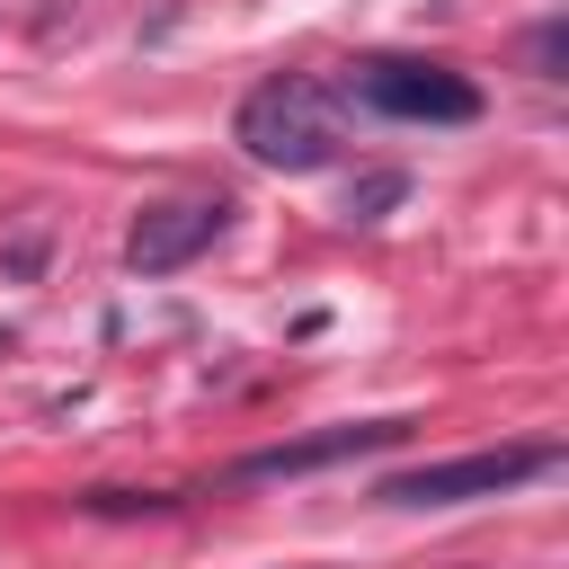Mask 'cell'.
<instances>
[{
	"label": "cell",
	"mask_w": 569,
	"mask_h": 569,
	"mask_svg": "<svg viewBox=\"0 0 569 569\" xmlns=\"http://www.w3.org/2000/svg\"><path fill=\"white\" fill-rule=\"evenodd\" d=\"M240 151L258 160V169H329L338 160V116H329V98H320V80H258L249 98H240Z\"/></svg>",
	"instance_id": "6da1fadb"
},
{
	"label": "cell",
	"mask_w": 569,
	"mask_h": 569,
	"mask_svg": "<svg viewBox=\"0 0 569 569\" xmlns=\"http://www.w3.org/2000/svg\"><path fill=\"white\" fill-rule=\"evenodd\" d=\"M551 462H560L551 445H489V453H453V462L391 471L373 498H382V507H462V498H507L516 480H542Z\"/></svg>",
	"instance_id": "7a4b0ae2"
},
{
	"label": "cell",
	"mask_w": 569,
	"mask_h": 569,
	"mask_svg": "<svg viewBox=\"0 0 569 569\" xmlns=\"http://www.w3.org/2000/svg\"><path fill=\"white\" fill-rule=\"evenodd\" d=\"M356 98L373 116H400V124H471L480 116V89L462 71H445V62H365Z\"/></svg>",
	"instance_id": "3957f363"
},
{
	"label": "cell",
	"mask_w": 569,
	"mask_h": 569,
	"mask_svg": "<svg viewBox=\"0 0 569 569\" xmlns=\"http://www.w3.org/2000/svg\"><path fill=\"white\" fill-rule=\"evenodd\" d=\"M222 222H231L222 196H169V204H142L133 231H124V267H133V276H169V267L204 258V249L222 240Z\"/></svg>",
	"instance_id": "277c9868"
},
{
	"label": "cell",
	"mask_w": 569,
	"mask_h": 569,
	"mask_svg": "<svg viewBox=\"0 0 569 569\" xmlns=\"http://www.w3.org/2000/svg\"><path fill=\"white\" fill-rule=\"evenodd\" d=\"M409 418H356V427H320V436H293V445H267V453H240L231 480H302V471H329V462H356V453H382L400 445Z\"/></svg>",
	"instance_id": "5b68a950"
}]
</instances>
